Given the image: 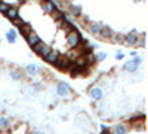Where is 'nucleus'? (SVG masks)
<instances>
[{"mask_svg":"<svg viewBox=\"0 0 148 134\" xmlns=\"http://www.w3.org/2000/svg\"><path fill=\"white\" fill-rule=\"evenodd\" d=\"M82 40L83 39H82V36L77 30H70L65 36V42H67L70 49H77V48L82 45Z\"/></svg>","mask_w":148,"mask_h":134,"instance_id":"nucleus-1","label":"nucleus"},{"mask_svg":"<svg viewBox=\"0 0 148 134\" xmlns=\"http://www.w3.org/2000/svg\"><path fill=\"white\" fill-rule=\"evenodd\" d=\"M55 92H56L58 97H61V99H70V97H73V90L67 82H58Z\"/></svg>","mask_w":148,"mask_h":134,"instance_id":"nucleus-2","label":"nucleus"},{"mask_svg":"<svg viewBox=\"0 0 148 134\" xmlns=\"http://www.w3.org/2000/svg\"><path fill=\"white\" fill-rule=\"evenodd\" d=\"M76 127L79 130H82L83 133H88L90 130V121L88 119V116H86V115H79L76 118Z\"/></svg>","mask_w":148,"mask_h":134,"instance_id":"nucleus-3","label":"nucleus"},{"mask_svg":"<svg viewBox=\"0 0 148 134\" xmlns=\"http://www.w3.org/2000/svg\"><path fill=\"white\" fill-rule=\"evenodd\" d=\"M31 49H33V52H36V55H39V57L45 58V57L47 55V52L51 51L52 48L49 46V45H46V43H43V42L40 40L39 43H36V45L31 48Z\"/></svg>","mask_w":148,"mask_h":134,"instance_id":"nucleus-4","label":"nucleus"},{"mask_svg":"<svg viewBox=\"0 0 148 134\" xmlns=\"http://www.w3.org/2000/svg\"><path fill=\"white\" fill-rule=\"evenodd\" d=\"M88 67H89V66H80V64L73 63L71 67L68 69V72H70V75H71L73 78H80V76L86 75V72H88Z\"/></svg>","mask_w":148,"mask_h":134,"instance_id":"nucleus-5","label":"nucleus"},{"mask_svg":"<svg viewBox=\"0 0 148 134\" xmlns=\"http://www.w3.org/2000/svg\"><path fill=\"white\" fill-rule=\"evenodd\" d=\"M89 97L96 103V101H99L102 100V97H104V88L101 87V85H95V87H92L89 90Z\"/></svg>","mask_w":148,"mask_h":134,"instance_id":"nucleus-6","label":"nucleus"},{"mask_svg":"<svg viewBox=\"0 0 148 134\" xmlns=\"http://www.w3.org/2000/svg\"><path fill=\"white\" fill-rule=\"evenodd\" d=\"M138 30H132L130 33H127V34H125V42H123V43H125L126 46H136V42H138Z\"/></svg>","mask_w":148,"mask_h":134,"instance_id":"nucleus-7","label":"nucleus"},{"mask_svg":"<svg viewBox=\"0 0 148 134\" xmlns=\"http://www.w3.org/2000/svg\"><path fill=\"white\" fill-rule=\"evenodd\" d=\"M71 64H73V61L65 55V57H61L59 55V58H58V61L55 63V66L59 69V70H62V72H65V70H68L70 67H71Z\"/></svg>","mask_w":148,"mask_h":134,"instance_id":"nucleus-8","label":"nucleus"},{"mask_svg":"<svg viewBox=\"0 0 148 134\" xmlns=\"http://www.w3.org/2000/svg\"><path fill=\"white\" fill-rule=\"evenodd\" d=\"M59 51H56V49H51V51H49L47 52V55L43 58L45 60V61L47 63V64H52V66H55V63L58 61V58H59Z\"/></svg>","mask_w":148,"mask_h":134,"instance_id":"nucleus-9","label":"nucleus"},{"mask_svg":"<svg viewBox=\"0 0 148 134\" xmlns=\"http://www.w3.org/2000/svg\"><path fill=\"white\" fill-rule=\"evenodd\" d=\"M25 39H27V43H28V46H30V48H33L36 43H39V42L42 40V39H40V36L37 34L34 30H31V31L25 36Z\"/></svg>","mask_w":148,"mask_h":134,"instance_id":"nucleus-10","label":"nucleus"},{"mask_svg":"<svg viewBox=\"0 0 148 134\" xmlns=\"http://www.w3.org/2000/svg\"><path fill=\"white\" fill-rule=\"evenodd\" d=\"M130 130V124H125V122H120L114 127L113 134H127Z\"/></svg>","mask_w":148,"mask_h":134,"instance_id":"nucleus-11","label":"nucleus"},{"mask_svg":"<svg viewBox=\"0 0 148 134\" xmlns=\"http://www.w3.org/2000/svg\"><path fill=\"white\" fill-rule=\"evenodd\" d=\"M68 14L73 18H80L82 17V6L80 5H70L68 6Z\"/></svg>","mask_w":148,"mask_h":134,"instance_id":"nucleus-12","label":"nucleus"},{"mask_svg":"<svg viewBox=\"0 0 148 134\" xmlns=\"http://www.w3.org/2000/svg\"><path fill=\"white\" fill-rule=\"evenodd\" d=\"M5 15H6V18H8L9 21H12V19H15V18L19 17V10H18V8H15V6H9L8 10L5 12Z\"/></svg>","mask_w":148,"mask_h":134,"instance_id":"nucleus-13","label":"nucleus"},{"mask_svg":"<svg viewBox=\"0 0 148 134\" xmlns=\"http://www.w3.org/2000/svg\"><path fill=\"white\" fill-rule=\"evenodd\" d=\"M101 28H102V24L101 22H90L89 26H88V30H89V33L92 36H98V34H99V31H101Z\"/></svg>","mask_w":148,"mask_h":134,"instance_id":"nucleus-14","label":"nucleus"},{"mask_svg":"<svg viewBox=\"0 0 148 134\" xmlns=\"http://www.w3.org/2000/svg\"><path fill=\"white\" fill-rule=\"evenodd\" d=\"M53 9H55V6L49 2V0H45V2H42V10L45 12V14L51 15L52 12H53Z\"/></svg>","mask_w":148,"mask_h":134,"instance_id":"nucleus-15","label":"nucleus"},{"mask_svg":"<svg viewBox=\"0 0 148 134\" xmlns=\"http://www.w3.org/2000/svg\"><path fill=\"white\" fill-rule=\"evenodd\" d=\"M123 70L127 72V73H136L139 70V66L133 64L132 61H127V63H125V66H123Z\"/></svg>","mask_w":148,"mask_h":134,"instance_id":"nucleus-16","label":"nucleus"},{"mask_svg":"<svg viewBox=\"0 0 148 134\" xmlns=\"http://www.w3.org/2000/svg\"><path fill=\"white\" fill-rule=\"evenodd\" d=\"M110 39H111V42H113V43L120 45V43L125 42V34H123V33H113Z\"/></svg>","mask_w":148,"mask_h":134,"instance_id":"nucleus-17","label":"nucleus"},{"mask_svg":"<svg viewBox=\"0 0 148 134\" xmlns=\"http://www.w3.org/2000/svg\"><path fill=\"white\" fill-rule=\"evenodd\" d=\"M9 128H10V119L8 116H2V118H0V130L6 131Z\"/></svg>","mask_w":148,"mask_h":134,"instance_id":"nucleus-18","label":"nucleus"},{"mask_svg":"<svg viewBox=\"0 0 148 134\" xmlns=\"http://www.w3.org/2000/svg\"><path fill=\"white\" fill-rule=\"evenodd\" d=\"M19 28V31H21V34L24 36V37H25V36L33 30V27H31V24H28V22H24V24H21V26L18 27Z\"/></svg>","mask_w":148,"mask_h":134,"instance_id":"nucleus-19","label":"nucleus"},{"mask_svg":"<svg viewBox=\"0 0 148 134\" xmlns=\"http://www.w3.org/2000/svg\"><path fill=\"white\" fill-rule=\"evenodd\" d=\"M111 34H113V30H111L110 27H102L98 36H99L101 39H110V37H111Z\"/></svg>","mask_w":148,"mask_h":134,"instance_id":"nucleus-20","label":"nucleus"},{"mask_svg":"<svg viewBox=\"0 0 148 134\" xmlns=\"http://www.w3.org/2000/svg\"><path fill=\"white\" fill-rule=\"evenodd\" d=\"M6 40L9 43H15L16 42V31L14 28H10V30L6 31Z\"/></svg>","mask_w":148,"mask_h":134,"instance_id":"nucleus-21","label":"nucleus"},{"mask_svg":"<svg viewBox=\"0 0 148 134\" xmlns=\"http://www.w3.org/2000/svg\"><path fill=\"white\" fill-rule=\"evenodd\" d=\"M27 73H28L30 76H37L40 73V69L37 67L36 64H28L27 66Z\"/></svg>","mask_w":148,"mask_h":134,"instance_id":"nucleus-22","label":"nucleus"},{"mask_svg":"<svg viewBox=\"0 0 148 134\" xmlns=\"http://www.w3.org/2000/svg\"><path fill=\"white\" fill-rule=\"evenodd\" d=\"M84 60H86V64L88 66H93L96 64V58H95V54L90 52V54H84Z\"/></svg>","mask_w":148,"mask_h":134,"instance_id":"nucleus-23","label":"nucleus"},{"mask_svg":"<svg viewBox=\"0 0 148 134\" xmlns=\"http://www.w3.org/2000/svg\"><path fill=\"white\" fill-rule=\"evenodd\" d=\"M51 15L53 17V19H55V21L62 19V18H64V10H61L59 8H55V9H53V12H52Z\"/></svg>","mask_w":148,"mask_h":134,"instance_id":"nucleus-24","label":"nucleus"},{"mask_svg":"<svg viewBox=\"0 0 148 134\" xmlns=\"http://www.w3.org/2000/svg\"><path fill=\"white\" fill-rule=\"evenodd\" d=\"M10 79L12 81H21L22 79V73L19 70H10Z\"/></svg>","mask_w":148,"mask_h":134,"instance_id":"nucleus-25","label":"nucleus"},{"mask_svg":"<svg viewBox=\"0 0 148 134\" xmlns=\"http://www.w3.org/2000/svg\"><path fill=\"white\" fill-rule=\"evenodd\" d=\"M93 54H95V58H96V63L104 61V60L107 58V52H104V51H98V52H93Z\"/></svg>","mask_w":148,"mask_h":134,"instance_id":"nucleus-26","label":"nucleus"},{"mask_svg":"<svg viewBox=\"0 0 148 134\" xmlns=\"http://www.w3.org/2000/svg\"><path fill=\"white\" fill-rule=\"evenodd\" d=\"M130 61H132L133 64H136V66H139V67H141V64L144 63V58H142L141 55H135V57L130 60Z\"/></svg>","mask_w":148,"mask_h":134,"instance_id":"nucleus-27","label":"nucleus"},{"mask_svg":"<svg viewBox=\"0 0 148 134\" xmlns=\"http://www.w3.org/2000/svg\"><path fill=\"white\" fill-rule=\"evenodd\" d=\"M9 8V3H5V2H0V14H5Z\"/></svg>","mask_w":148,"mask_h":134,"instance_id":"nucleus-28","label":"nucleus"},{"mask_svg":"<svg viewBox=\"0 0 148 134\" xmlns=\"http://www.w3.org/2000/svg\"><path fill=\"white\" fill-rule=\"evenodd\" d=\"M25 21H22L21 19V17H18V18H15V19H12V24H14V26H16V27H19L21 24H24Z\"/></svg>","mask_w":148,"mask_h":134,"instance_id":"nucleus-29","label":"nucleus"},{"mask_svg":"<svg viewBox=\"0 0 148 134\" xmlns=\"http://www.w3.org/2000/svg\"><path fill=\"white\" fill-rule=\"evenodd\" d=\"M123 58H125V54H123L121 51H117V54H116V60H119V61H120V60H123Z\"/></svg>","mask_w":148,"mask_h":134,"instance_id":"nucleus-30","label":"nucleus"},{"mask_svg":"<svg viewBox=\"0 0 148 134\" xmlns=\"http://www.w3.org/2000/svg\"><path fill=\"white\" fill-rule=\"evenodd\" d=\"M31 134H45V131L43 130H33Z\"/></svg>","mask_w":148,"mask_h":134,"instance_id":"nucleus-31","label":"nucleus"},{"mask_svg":"<svg viewBox=\"0 0 148 134\" xmlns=\"http://www.w3.org/2000/svg\"><path fill=\"white\" fill-rule=\"evenodd\" d=\"M99 128H101V131H102V130H105V128H108V127H107L105 124H99Z\"/></svg>","mask_w":148,"mask_h":134,"instance_id":"nucleus-32","label":"nucleus"},{"mask_svg":"<svg viewBox=\"0 0 148 134\" xmlns=\"http://www.w3.org/2000/svg\"><path fill=\"white\" fill-rule=\"evenodd\" d=\"M129 54H130V55H132V57H135V55H138V52H136V51H130V52H129Z\"/></svg>","mask_w":148,"mask_h":134,"instance_id":"nucleus-33","label":"nucleus"},{"mask_svg":"<svg viewBox=\"0 0 148 134\" xmlns=\"http://www.w3.org/2000/svg\"><path fill=\"white\" fill-rule=\"evenodd\" d=\"M133 2H136V3H138V2H142V0H133Z\"/></svg>","mask_w":148,"mask_h":134,"instance_id":"nucleus-34","label":"nucleus"},{"mask_svg":"<svg viewBox=\"0 0 148 134\" xmlns=\"http://www.w3.org/2000/svg\"><path fill=\"white\" fill-rule=\"evenodd\" d=\"M0 43H2V39H0Z\"/></svg>","mask_w":148,"mask_h":134,"instance_id":"nucleus-35","label":"nucleus"},{"mask_svg":"<svg viewBox=\"0 0 148 134\" xmlns=\"http://www.w3.org/2000/svg\"><path fill=\"white\" fill-rule=\"evenodd\" d=\"M58 2H61V0H58Z\"/></svg>","mask_w":148,"mask_h":134,"instance_id":"nucleus-36","label":"nucleus"},{"mask_svg":"<svg viewBox=\"0 0 148 134\" xmlns=\"http://www.w3.org/2000/svg\"><path fill=\"white\" fill-rule=\"evenodd\" d=\"M0 2H2V0H0Z\"/></svg>","mask_w":148,"mask_h":134,"instance_id":"nucleus-37","label":"nucleus"}]
</instances>
